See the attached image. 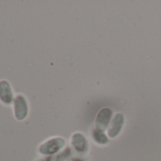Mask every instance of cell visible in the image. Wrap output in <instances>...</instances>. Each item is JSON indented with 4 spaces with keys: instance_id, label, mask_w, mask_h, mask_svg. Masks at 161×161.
I'll use <instances>...</instances> for the list:
<instances>
[{
    "instance_id": "cell-1",
    "label": "cell",
    "mask_w": 161,
    "mask_h": 161,
    "mask_svg": "<svg viewBox=\"0 0 161 161\" xmlns=\"http://www.w3.org/2000/svg\"><path fill=\"white\" fill-rule=\"evenodd\" d=\"M64 145L65 140L63 137H51L39 146V153L43 155H52L60 152Z\"/></svg>"
},
{
    "instance_id": "cell-2",
    "label": "cell",
    "mask_w": 161,
    "mask_h": 161,
    "mask_svg": "<svg viewBox=\"0 0 161 161\" xmlns=\"http://www.w3.org/2000/svg\"><path fill=\"white\" fill-rule=\"evenodd\" d=\"M14 116L17 120H24L29 114V104L23 95H17L14 101Z\"/></svg>"
},
{
    "instance_id": "cell-3",
    "label": "cell",
    "mask_w": 161,
    "mask_h": 161,
    "mask_svg": "<svg viewBox=\"0 0 161 161\" xmlns=\"http://www.w3.org/2000/svg\"><path fill=\"white\" fill-rule=\"evenodd\" d=\"M113 112L110 108L104 107L99 111L95 119V129L104 132L111 122Z\"/></svg>"
},
{
    "instance_id": "cell-4",
    "label": "cell",
    "mask_w": 161,
    "mask_h": 161,
    "mask_svg": "<svg viewBox=\"0 0 161 161\" xmlns=\"http://www.w3.org/2000/svg\"><path fill=\"white\" fill-rule=\"evenodd\" d=\"M71 145L79 153H86L89 149L88 141L82 133H75L71 136Z\"/></svg>"
},
{
    "instance_id": "cell-5",
    "label": "cell",
    "mask_w": 161,
    "mask_h": 161,
    "mask_svg": "<svg viewBox=\"0 0 161 161\" xmlns=\"http://www.w3.org/2000/svg\"><path fill=\"white\" fill-rule=\"evenodd\" d=\"M124 124V116L121 113H116L110 122L108 127V136L111 138H115L120 133L122 126Z\"/></svg>"
},
{
    "instance_id": "cell-6",
    "label": "cell",
    "mask_w": 161,
    "mask_h": 161,
    "mask_svg": "<svg viewBox=\"0 0 161 161\" xmlns=\"http://www.w3.org/2000/svg\"><path fill=\"white\" fill-rule=\"evenodd\" d=\"M14 96L10 83L6 80H0V102L4 104L10 105L14 103Z\"/></svg>"
},
{
    "instance_id": "cell-7",
    "label": "cell",
    "mask_w": 161,
    "mask_h": 161,
    "mask_svg": "<svg viewBox=\"0 0 161 161\" xmlns=\"http://www.w3.org/2000/svg\"><path fill=\"white\" fill-rule=\"evenodd\" d=\"M92 137H93L94 141L97 144H100V145H105V144H107L109 142V139H108L107 136L104 134V132H102V131L97 130V129L93 130Z\"/></svg>"
},
{
    "instance_id": "cell-8",
    "label": "cell",
    "mask_w": 161,
    "mask_h": 161,
    "mask_svg": "<svg viewBox=\"0 0 161 161\" xmlns=\"http://www.w3.org/2000/svg\"><path fill=\"white\" fill-rule=\"evenodd\" d=\"M40 161H44V160H40Z\"/></svg>"
}]
</instances>
